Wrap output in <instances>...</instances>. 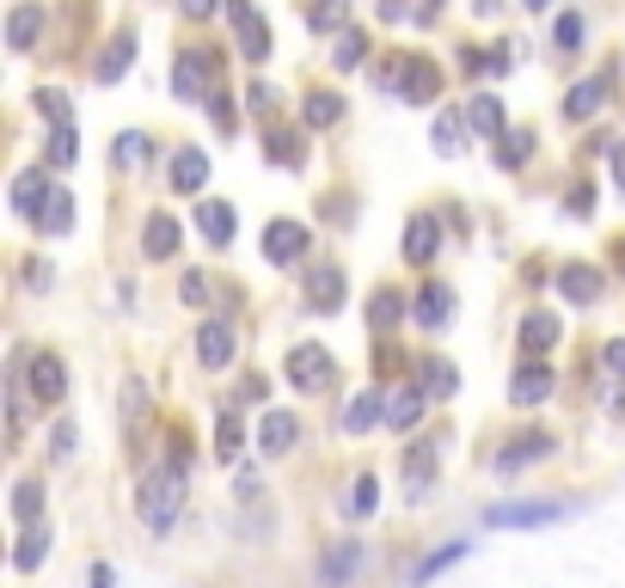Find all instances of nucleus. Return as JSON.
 Returning <instances> with one entry per match:
<instances>
[{"instance_id":"4be33fe9","label":"nucleus","mask_w":625,"mask_h":588,"mask_svg":"<svg viewBox=\"0 0 625 588\" xmlns=\"http://www.w3.org/2000/svg\"><path fill=\"white\" fill-rule=\"evenodd\" d=\"M197 227H203L209 246H234V209H227L221 197H203V202H197Z\"/></svg>"},{"instance_id":"e2e57ef3","label":"nucleus","mask_w":625,"mask_h":588,"mask_svg":"<svg viewBox=\"0 0 625 588\" xmlns=\"http://www.w3.org/2000/svg\"><path fill=\"white\" fill-rule=\"evenodd\" d=\"M86 588H110V564H93V571H86Z\"/></svg>"},{"instance_id":"69168bd1","label":"nucleus","mask_w":625,"mask_h":588,"mask_svg":"<svg viewBox=\"0 0 625 588\" xmlns=\"http://www.w3.org/2000/svg\"><path fill=\"white\" fill-rule=\"evenodd\" d=\"M521 7H528V13H546V7H552V0H521Z\"/></svg>"},{"instance_id":"bb28decb","label":"nucleus","mask_w":625,"mask_h":588,"mask_svg":"<svg viewBox=\"0 0 625 588\" xmlns=\"http://www.w3.org/2000/svg\"><path fill=\"white\" fill-rule=\"evenodd\" d=\"M264 141H270V160H276V166H307V136H300V129L270 124Z\"/></svg>"},{"instance_id":"09e8293b","label":"nucleus","mask_w":625,"mask_h":588,"mask_svg":"<svg viewBox=\"0 0 625 588\" xmlns=\"http://www.w3.org/2000/svg\"><path fill=\"white\" fill-rule=\"evenodd\" d=\"M552 37H558V49H577V44H582V13H558Z\"/></svg>"},{"instance_id":"f03ea898","label":"nucleus","mask_w":625,"mask_h":588,"mask_svg":"<svg viewBox=\"0 0 625 588\" xmlns=\"http://www.w3.org/2000/svg\"><path fill=\"white\" fill-rule=\"evenodd\" d=\"M380 80H387L405 105H436V98H441V68L429 62V56H417V49L399 56L392 68H380Z\"/></svg>"},{"instance_id":"39448f33","label":"nucleus","mask_w":625,"mask_h":588,"mask_svg":"<svg viewBox=\"0 0 625 588\" xmlns=\"http://www.w3.org/2000/svg\"><path fill=\"white\" fill-rule=\"evenodd\" d=\"M312 246V227H300V221H270L264 227V258L276 263V270H288V263H300Z\"/></svg>"},{"instance_id":"f8f14e48","label":"nucleus","mask_w":625,"mask_h":588,"mask_svg":"<svg viewBox=\"0 0 625 588\" xmlns=\"http://www.w3.org/2000/svg\"><path fill=\"white\" fill-rule=\"evenodd\" d=\"M558 448L546 430H521V435H509V448H497V472H521V466H533V460H546V454Z\"/></svg>"},{"instance_id":"393cba45","label":"nucleus","mask_w":625,"mask_h":588,"mask_svg":"<svg viewBox=\"0 0 625 588\" xmlns=\"http://www.w3.org/2000/svg\"><path fill=\"white\" fill-rule=\"evenodd\" d=\"M141 246H148V258H173L178 251V221L166 215V209H154V215L141 221Z\"/></svg>"},{"instance_id":"e433bc0d","label":"nucleus","mask_w":625,"mask_h":588,"mask_svg":"<svg viewBox=\"0 0 625 588\" xmlns=\"http://www.w3.org/2000/svg\"><path fill=\"white\" fill-rule=\"evenodd\" d=\"M356 564H362V545L356 540L331 545V552H326V583H350V576H356Z\"/></svg>"},{"instance_id":"a18cd8bd","label":"nucleus","mask_w":625,"mask_h":588,"mask_svg":"<svg viewBox=\"0 0 625 588\" xmlns=\"http://www.w3.org/2000/svg\"><path fill=\"white\" fill-rule=\"evenodd\" d=\"M399 319H405V301H399V294H375V307H368V326L375 331H387V326H399Z\"/></svg>"},{"instance_id":"338daca9","label":"nucleus","mask_w":625,"mask_h":588,"mask_svg":"<svg viewBox=\"0 0 625 588\" xmlns=\"http://www.w3.org/2000/svg\"><path fill=\"white\" fill-rule=\"evenodd\" d=\"M620 270H625V239H620Z\"/></svg>"},{"instance_id":"f3484780","label":"nucleus","mask_w":625,"mask_h":588,"mask_svg":"<svg viewBox=\"0 0 625 588\" xmlns=\"http://www.w3.org/2000/svg\"><path fill=\"white\" fill-rule=\"evenodd\" d=\"M295 442H300V418H295V411H264V423H258V448H264L270 460H282Z\"/></svg>"},{"instance_id":"aec40b11","label":"nucleus","mask_w":625,"mask_h":588,"mask_svg":"<svg viewBox=\"0 0 625 588\" xmlns=\"http://www.w3.org/2000/svg\"><path fill=\"white\" fill-rule=\"evenodd\" d=\"M436 251H441V221L436 215H411V227H405V258L417 263H436Z\"/></svg>"},{"instance_id":"ddd939ff","label":"nucleus","mask_w":625,"mask_h":588,"mask_svg":"<svg viewBox=\"0 0 625 588\" xmlns=\"http://www.w3.org/2000/svg\"><path fill=\"white\" fill-rule=\"evenodd\" d=\"M436 466H441V442H411L405 448V491L411 496H429V484H436Z\"/></svg>"},{"instance_id":"4d7b16f0","label":"nucleus","mask_w":625,"mask_h":588,"mask_svg":"<svg viewBox=\"0 0 625 588\" xmlns=\"http://www.w3.org/2000/svg\"><path fill=\"white\" fill-rule=\"evenodd\" d=\"M215 7H221V0H178V13H185V19H209Z\"/></svg>"},{"instance_id":"b1692460","label":"nucleus","mask_w":625,"mask_h":588,"mask_svg":"<svg viewBox=\"0 0 625 588\" xmlns=\"http://www.w3.org/2000/svg\"><path fill=\"white\" fill-rule=\"evenodd\" d=\"M203 185H209V154H197V148H178V160H173V190H178V197H197Z\"/></svg>"},{"instance_id":"c756f323","label":"nucleus","mask_w":625,"mask_h":588,"mask_svg":"<svg viewBox=\"0 0 625 588\" xmlns=\"http://www.w3.org/2000/svg\"><path fill=\"white\" fill-rule=\"evenodd\" d=\"M467 124L479 129V136H491V141L509 136V124H503V98H491V93H479V98L467 105Z\"/></svg>"},{"instance_id":"a211bd4d","label":"nucleus","mask_w":625,"mask_h":588,"mask_svg":"<svg viewBox=\"0 0 625 588\" xmlns=\"http://www.w3.org/2000/svg\"><path fill=\"white\" fill-rule=\"evenodd\" d=\"M197 362H203V368H227V362H234V326H227V319L197 326Z\"/></svg>"},{"instance_id":"5701e85b","label":"nucleus","mask_w":625,"mask_h":588,"mask_svg":"<svg viewBox=\"0 0 625 588\" xmlns=\"http://www.w3.org/2000/svg\"><path fill=\"white\" fill-rule=\"evenodd\" d=\"M601 105H608V74L577 80V86H570V98H564V117H570V124H582V117H594Z\"/></svg>"},{"instance_id":"13d9d810","label":"nucleus","mask_w":625,"mask_h":588,"mask_svg":"<svg viewBox=\"0 0 625 588\" xmlns=\"http://www.w3.org/2000/svg\"><path fill=\"white\" fill-rule=\"evenodd\" d=\"M601 356H608V368H613V374H620V380H625V338H613L608 350H601Z\"/></svg>"},{"instance_id":"052dcab7","label":"nucleus","mask_w":625,"mask_h":588,"mask_svg":"<svg viewBox=\"0 0 625 588\" xmlns=\"http://www.w3.org/2000/svg\"><path fill=\"white\" fill-rule=\"evenodd\" d=\"M44 282H49V270L37 258H25V289H44Z\"/></svg>"},{"instance_id":"de8ad7c7","label":"nucleus","mask_w":625,"mask_h":588,"mask_svg":"<svg viewBox=\"0 0 625 588\" xmlns=\"http://www.w3.org/2000/svg\"><path fill=\"white\" fill-rule=\"evenodd\" d=\"M178 301H185V307H209V277L203 270H185V277H178Z\"/></svg>"},{"instance_id":"1a4fd4ad","label":"nucleus","mask_w":625,"mask_h":588,"mask_svg":"<svg viewBox=\"0 0 625 588\" xmlns=\"http://www.w3.org/2000/svg\"><path fill=\"white\" fill-rule=\"evenodd\" d=\"M552 387H558V374L546 368V362H521L516 380H509V404H521V411H533V404H546Z\"/></svg>"},{"instance_id":"20e7f679","label":"nucleus","mask_w":625,"mask_h":588,"mask_svg":"<svg viewBox=\"0 0 625 588\" xmlns=\"http://www.w3.org/2000/svg\"><path fill=\"white\" fill-rule=\"evenodd\" d=\"M25 392H32L37 404H62L68 399V362L56 356V350H25Z\"/></svg>"},{"instance_id":"6e6d98bb","label":"nucleus","mask_w":625,"mask_h":588,"mask_svg":"<svg viewBox=\"0 0 625 588\" xmlns=\"http://www.w3.org/2000/svg\"><path fill=\"white\" fill-rule=\"evenodd\" d=\"M49 442H56V454L68 460V454H74V442H80V430H74V423H56V435H49Z\"/></svg>"},{"instance_id":"3c124183","label":"nucleus","mask_w":625,"mask_h":588,"mask_svg":"<svg viewBox=\"0 0 625 588\" xmlns=\"http://www.w3.org/2000/svg\"><path fill=\"white\" fill-rule=\"evenodd\" d=\"M375 13L387 19V25H399V19H417V7H411V0H375Z\"/></svg>"},{"instance_id":"0e129e2a","label":"nucleus","mask_w":625,"mask_h":588,"mask_svg":"<svg viewBox=\"0 0 625 588\" xmlns=\"http://www.w3.org/2000/svg\"><path fill=\"white\" fill-rule=\"evenodd\" d=\"M497 7H503V0H472V13H479V19H491Z\"/></svg>"},{"instance_id":"79ce46f5","label":"nucleus","mask_w":625,"mask_h":588,"mask_svg":"<svg viewBox=\"0 0 625 588\" xmlns=\"http://www.w3.org/2000/svg\"><path fill=\"white\" fill-rule=\"evenodd\" d=\"M375 509H380V484H375V472H362V479L350 484V515H356V521H368Z\"/></svg>"},{"instance_id":"2f4dec72","label":"nucleus","mask_w":625,"mask_h":588,"mask_svg":"<svg viewBox=\"0 0 625 588\" xmlns=\"http://www.w3.org/2000/svg\"><path fill=\"white\" fill-rule=\"evenodd\" d=\"M307 19H312V32L344 37V32H350V0H312V7H307Z\"/></svg>"},{"instance_id":"a878e982","label":"nucleus","mask_w":625,"mask_h":588,"mask_svg":"<svg viewBox=\"0 0 625 588\" xmlns=\"http://www.w3.org/2000/svg\"><path fill=\"white\" fill-rule=\"evenodd\" d=\"M380 418H387V399H380V387L356 392V399H350V411H344V435H368Z\"/></svg>"},{"instance_id":"0eeeda50","label":"nucleus","mask_w":625,"mask_h":588,"mask_svg":"<svg viewBox=\"0 0 625 588\" xmlns=\"http://www.w3.org/2000/svg\"><path fill=\"white\" fill-rule=\"evenodd\" d=\"M570 503H491L485 509V527H546V521H564Z\"/></svg>"},{"instance_id":"ea45409f","label":"nucleus","mask_w":625,"mask_h":588,"mask_svg":"<svg viewBox=\"0 0 625 588\" xmlns=\"http://www.w3.org/2000/svg\"><path fill=\"white\" fill-rule=\"evenodd\" d=\"M453 387H460V374H453L448 362H436V356H423V392H429V399H448Z\"/></svg>"},{"instance_id":"4468645a","label":"nucleus","mask_w":625,"mask_h":588,"mask_svg":"<svg viewBox=\"0 0 625 588\" xmlns=\"http://www.w3.org/2000/svg\"><path fill=\"white\" fill-rule=\"evenodd\" d=\"M307 301L312 313H338L344 307V270L338 263H307Z\"/></svg>"},{"instance_id":"8fccbe9b","label":"nucleus","mask_w":625,"mask_h":588,"mask_svg":"<svg viewBox=\"0 0 625 588\" xmlns=\"http://www.w3.org/2000/svg\"><path fill=\"white\" fill-rule=\"evenodd\" d=\"M80 19H86V0H68V32H62V56L80 49Z\"/></svg>"},{"instance_id":"49530a36","label":"nucleus","mask_w":625,"mask_h":588,"mask_svg":"<svg viewBox=\"0 0 625 588\" xmlns=\"http://www.w3.org/2000/svg\"><path fill=\"white\" fill-rule=\"evenodd\" d=\"M37 110H44L56 129H68V93L62 86H37Z\"/></svg>"},{"instance_id":"a19ab883","label":"nucleus","mask_w":625,"mask_h":588,"mask_svg":"<svg viewBox=\"0 0 625 588\" xmlns=\"http://www.w3.org/2000/svg\"><path fill=\"white\" fill-rule=\"evenodd\" d=\"M141 411H148V380H141V374H129V380H123V430L129 435L141 430Z\"/></svg>"},{"instance_id":"c85d7f7f","label":"nucleus","mask_w":625,"mask_h":588,"mask_svg":"<svg viewBox=\"0 0 625 588\" xmlns=\"http://www.w3.org/2000/svg\"><path fill=\"white\" fill-rule=\"evenodd\" d=\"M300 117H307L312 129H338V124H344V98L326 93V86H312V93L300 98Z\"/></svg>"},{"instance_id":"bf43d9fd","label":"nucleus","mask_w":625,"mask_h":588,"mask_svg":"<svg viewBox=\"0 0 625 588\" xmlns=\"http://www.w3.org/2000/svg\"><path fill=\"white\" fill-rule=\"evenodd\" d=\"M239 399H246V404H258V399H264V374H246V387H239Z\"/></svg>"},{"instance_id":"f704fd0d","label":"nucleus","mask_w":625,"mask_h":588,"mask_svg":"<svg viewBox=\"0 0 625 588\" xmlns=\"http://www.w3.org/2000/svg\"><path fill=\"white\" fill-rule=\"evenodd\" d=\"M37 515H44V484H37V479L13 484V521L19 527H37Z\"/></svg>"},{"instance_id":"423d86ee","label":"nucleus","mask_w":625,"mask_h":588,"mask_svg":"<svg viewBox=\"0 0 625 588\" xmlns=\"http://www.w3.org/2000/svg\"><path fill=\"white\" fill-rule=\"evenodd\" d=\"M44 32H49V7H44V0H19L13 13H7V49H19V56H32Z\"/></svg>"},{"instance_id":"c9c22d12","label":"nucleus","mask_w":625,"mask_h":588,"mask_svg":"<svg viewBox=\"0 0 625 588\" xmlns=\"http://www.w3.org/2000/svg\"><path fill=\"white\" fill-rule=\"evenodd\" d=\"M429 141H436L441 154H460V141H467V117H460V110H441L436 124H429Z\"/></svg>"},{"instance_id":"58836bf2","label":"nucleus","mask_w":625,"mask_h":588,"mask_svg":"<svg viewBox=\"0 0 625 588\" xmlns=\"http://www.w3.org/2000/svg\"><path fill=\"white\" fill-rule=\"evenodd\" d=\"M331 62H338V68H362V62H368V32H356V25H350V32L331 44Z\"/></svg>"},{"instance_id":"7ed1b4c3","label":"nucleus","mask_w":625,"mask_h":588,"mask_svg":"<svg viewBox=\"0 0 625 588\" xmlns=\"http://www.w3.org/2000/svg\"><path fill=\"white\" fill-rule=\"evenodd\" d=\"M282 374H288V387L295 392H326L331 380H338V362H331L326 343L300 338L295 350H288V362H282Z\"/></svg>"},{"instance_id":"5fc2aeb1","label":"nucleus","mask_w":625,"mask_h":588,"mask_svg":"<svg viewBox=\"0 0 625 588\" xmlns=\"http://www.w3.org/2000/svg\"><path fill=\"white\" fill-rule=\"evenodd\" d=\"M564 209H570V215H594V185H577Z\"/></svg>"},{"instance_id":"7c9ffc66","label":"nucleus","mask_w":625,"mask_h":588,"mask_svg":"<svg viewBox=\"0 0 625 588\" xmlns=\"http://www.w3.org/2000/svg\"><path fill=\"white\" fill-rule=\"evenodd\" d=\"M44 557H49V527H25L13 545V571H37Z\"/></svg>"},{"instance_id":"6ab92c4d","label":"nucleus","mask_w":625,"mask_h":588,"mask_svg":"<svg viewBox=\"0 0 625 588\" xmlns=\"http://www.w3.org/2000/svg\"><path fill=\"white\" fill-rule=\"evenodd\" d=\"M558 343V313H540L533 307L528 319H521V362H540Z\"/></svg>"},{"instance_id":"603ef678","label":"nucleus","mask_w":625,"mask_h":588,"mask_svg":"<svg viewBox=\"0 0 625 588\" xmlns=\"http://www.w3.org/2000/svg\"><path fill=\"white\" fill-rule=\"evenodd\" d=\"M141 148H148V141H141L135 129H129V136H117V166H135V160H141Z\"/></svg>"},{"instance_id":"9d476101","label":"nucleus","mask_w":625,"mask_h":588,"mask_svg":"<svg viewBox=\"0 0 625 588\" xmlns=\"http://www.w3.org/2000/svg\"><path fill=\"white\" fill-rule=\"evenodd\" d=\"M129 62H135V32L117 25V32L105 37V56L93 62V80H98V86H117V80L129 74Z\"/></svg>"},{"instance_id":"dca6fc26","label":"nucleus","mask_w":625,"mask_h":588,"mask_svg":"<svg viewBox=\"0 0 625 588\" xmlns=\"http://www.w3.org/2000/svg\"><path fill=\"white\" fill-rule=\"evenodd\" d=\"M49 190H56V185H49V172H44V166H25V172L13 178V209H19L25 221H44Z\"/></svg>"},{"instance_id":"473e14b6","label":"nucleus","mask_w":625,"mask_h":588,"mask_svg":"<svg viewBox=\"0 0 625 588\" xmlns=\"http://www.w3.org/2000/svg\"><path fill=\"white\" fill-rule=\"evenodd\" d=\"M37 227H44V233H68V227H74V190H62V185L49 190L44 221H37Z\"/></svg>"},{"instance_id":"c03bdc74","label":"nucleus","mask_w":625,"mask_h":588,"mask_svg":"<svg viewBox=\"0 0 625 588\" xmlns=\"http://www.w3.org/2000/svg\"><path fill=\"white\" fill-rule=\"evenodd\" d=\"M467 552H472L467 540H453V545H441V552H429V557H423V564H417V588L429 583V576H441V571H448V564H460V557H467Z\"/></svg>"},{"instance_id":"37998d69","label":"nucleus","mask_w":625,"mask_h":588,"mask_svg":"<svg viewBox=\"0 0 625 588\" xmlns=\"http://www.w3.org/2000/svg\"><path fill=\"white\" fill-rule=\"evenodd\" d=\"M74 160H80V136H74V124H68V129H49V166L68 172Z\"/></svg>"},{"instance_id":"cd10ccee","label":"nucleus","mask_w":625,"mask_h":588,"mask_svg":"<svg viewBox=\"0 0 625 588\" xmlns=\"http://www.w3.org/2000/svg\"><path fill=\"white\" fill-rule=\"evenodd\" d=\"M423 404H429V392H423V387H399L387 399V430H417Z\"/></svg>"},{"instance_id":"9b49d317","label":"nucleus","mask_w":625,"mask_h":588,"mask_svg":"<svg viewBox=\"0 0 625 588\" xmlns=\"http://www.w3.org/2000/svg\"><path fill=\"white\" fill-rule=\"evenodd\" d=\"M558 294H564V301H577V307H594V301L608 294V270H594V263H564V270H558Z\"/></svg>"},{"instance_id":"412c9836","label":"nucleus","mask_w":625,"mask_h":588,"mask_svg":"<svg viewBox=\"0 0 625 588\" xmlns=\"http://www.w3.org/2000/svg\"><path fill=\"white\" fill-rule=\"evenodd\" d=\"M411 313H417V326H423V331H441V326L453 319V294L441 289V282H429V289H417Z\"/></svg>"},{"instance_id":"680f3d73","label":"nucleus","mask_w":625,"mask_h":588,"mask_svg":"<svg viewBox=\"0 0 625 588\" xmlns=\"http://www.w3.org/2000/svg\"><path fill=\"white\" fill-rule=\"evenodd\" d=\"M608 154H613V178H620V190H625V141H613Z\"/></svg>"},{"instance_id":"f257e3e1","label":"nucleus","mask_w":625,"mask_h":588,"mask_svg":"<svg viewBox=\"0 0 625 588\" xmlns=\"http://www.w3.org/2000/svg\"><path fill=\"white\" fill-rule=\"evenodd\" d=\"M185 496H190L185 466H148V472H141V491H135L141 527H148V533H173L178 515H185Z\"/></svg>"},{"instance_id":"6e6552de","label":"nucleus","mask_w":625,"mask_h":588,"mask_svg":"<svg viewBox=\"0 0 625 588\" xmlns=\"http://www.w3.org/2000/svg\"><path fill=\"white\" fill-rule=\"evenodd\" d=\"M227 13H234V32H239L246 62H270V25H264V13H258L251 0H227Z\"/></svg>"},{"instance_id":"864d4df0","label":"nucleus","mask_w":625,"mask_h":588,"mask_svg":"<svg viewBox=\"0 0 625 588\" xmlns=\"http://www.w3.org/2000/svg\"><path fill=\"white\" fill-rule=\"evenodd\" d=\"M246 105L258 110L264 124H270V117H276V93H270V86H251V93H246Z\"/></svg>"},{"instance_id":"2eb2a0df","label":"nucleus","mask_w":625,"mask_h":588,"mask_svg":"<svg viewBox=\"0 0 625 588\" xmlns=\"http://www.w3.org/2000/svg\"><path fill=\"white\" fill-rule=\"evenodd\" d=\"M173 93L185 98V105H197V98H209V56H203V44H197V49H185V56H178V68H173Z\"/></svg>"},{"instance_id":"4c0bfd02","label":"nucleus","mask_w":625,"mask_h":588,"mask_svg":"<svg viewBox=\"0 0 625 588\" xmlns=\"http://www.w3.org/2000/svg\"><path fill=\"white\" fill-rule=\"evenodd\" d=\"M528 154H533V129H509V136L497 141V166H528Z\"/></svg>"},{"instance_id":"72a5a7b5","label":"nucleus","mask_w":625,"mask_h":588,"mask_svg":"<svg viewBox=\"0 0 625 588\" xmlns=\"http://www.w3.org/2000/svg\"><path fill=\"white\" fill-rule=\"evenodd\" d=\"M239 448H246V423H239V411H221L215 418V454L221 460H239Z\"/></svg>"}]
</instances>
